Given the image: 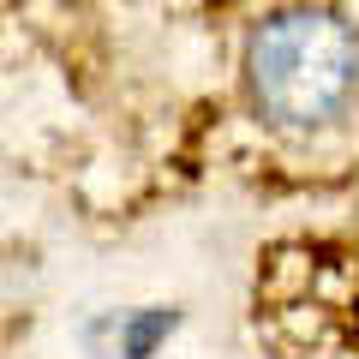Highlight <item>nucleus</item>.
Returning <instances> with one entry per match:
<instances>
[{
    "mask_svg": "<svg viewBox=\"0 0 359 359\" xmlns=\"http://www.w3.org/2000/svg\"><path fill=\"white\" fill-rule=\"evenodd\" d=\"M245 78L252 102L276 126H318L347 102L359 78V42L335 13L294 6L276 13L245 48Z\"/></svg>",
    "mask_w": 359,
    "mask_h": 359,
    "instance_id": "obj_1",
    "label": "nucleus"
},
{
    "mask_svg": "<svg viewBox=\"0 0 359 359\" xmlns=\"http://www.w3.org/2000/svg\"><path fill=\"white\" fill-rule=\"evenodd\" d=\"M102 330H114V347H108L102 359H144L168 330H174V311H168V318L162 311H150V318H108Z\"/></svg>",
    "mask_w": 359,
    "mask_h": 359,
    "instance_id": "obj_2",
    "label": "nucleus"
}]
</instances>
